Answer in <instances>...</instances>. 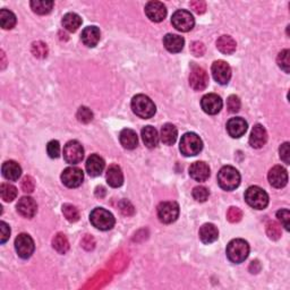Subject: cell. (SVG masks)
Segmentation results:
<instances>
[{
    "mask_svg": "<svg viewBox=\"0 0 290 290\" xmlns=\"http://www.w3.org/2000/svg\"><path fill=\"white\" fill-rule=\"evenodd\" d=\"M132 109L134 114L143 119H150L155 115L157 107L149 97L144 94H137L132 100Z\"/></svg>",
    "mask_w": 290,
    "mask_h": 290,
    "instance_id": "obj_1",
    "label": "cell"
},
{
    "mask_svg": "<svg viewBox=\"0 0 290 290\" xmlns=\"http://www.w3.org/2000/svg\"><path fill=\"white\" fill-rule=\"evenodd\" d=\"M218 184L224 190L236 189L240 184V174L231 166L222 167L218 172Z\"/></svg>",
    "mask_w": 290,
    "mask_h": 290,
    "instance_id": "obj_2",
    "label": "cell"
},
{
    "mask_svg": "<svg viewBox=\"0 0 290 290\" xmlns=\"http://www.w3.org/2000/svg\"><path fill=\"white\" fill-rule=\"evenodd\" d=\"M90 221L99 230H109L115 226V216L103 207H97L90 214Z\"/></svg>",
    "mask_w": 290,
    "mask_h": 290,
    "instance_id": "obj_3",
    "label": "cell"
},
{
    "mask_svg": "<svg viewBox=\"0 0 290 290\" xmlns=\"http://www.w3.org/2000/svg\"><path fill=\"white\" fill-rule=\"evenodd\" d=\"M203 149V142L200 136L195 133H186L181 137L179 150L185 157H194L201 152Z\"/></svg>",
    "mask_w": 290,
    "mask_h": 290,
    "instance_id": "obj_4",
    "label": "cell"
},
{
    "mask_svg": "<svg viewBox=\"0 0 290 290\" xmlns=\"http://www.w3.org/2000/svg\"><path fill=\"white\" fill-rule=\"evenodd\" d=\"M249 245L244 239H233L227 246V256L232 263H241L248 257Z\"/></svg>",
    "mask_w": 290,
    "mask_h": 290,
    "instance_id": "obj_5",
    "label": "cell"
},
{
    "mask_svg": "<svg viewBox=\"0 0 290 290\" xmlns=\"http://www.w3.org/2000/svg\"><path fill=\"white\" fill-rule=\"evenodd\" d=\"M245 200L249 206L256 210H263L269 205V195L258 186H250L245 192Z\"/></svg>",
    "mask_w": 290,
    "mask_h": 290,
    "instance_id": "obj_6",
    "label": "cell"
},
{
    "mask_svg": "<svg viewBox=\"0 0 290 290\" xmlns=\"http://www.w3.org/2000/svg\"><path fill=\"white\" fill-rule=\"evenodd\" d=\"M159 220L163 223L175 222L179 216V205L176 202H162L158 206Z\"/></svg>",
    "mask_w": 290,
    "mask_h": 290,
    "instance_id": "obj_7",
    "label": "cell"
},
{
    "mask_svg": "<svg viewBox=\"0 0 290 290\" xmlns=\"http://www.w3.org/2000/svg\"><path fill=\"white\" fill-rule=\"evenodd\" d=\"M171 23L180 32H188L194 28L195 20L187 11H177L171 17Z\"/></svg>",
    "mask_w": 290,
    "mask_h": 290,
    "instance_id": "obj_8",
    "label": "cell"
},
{
    "mask_svg": "<svg viewBox=\"0 0 290 290\" xmlns=\"http://www.w3.org/2000/svg\"><path fill=\"white\" fill-rule=\"evenodd\" d=\"M84 158V149L80 142L69 141L64 148V159L69 164L80 163Z\"/></svg>",
    "mask_w": 290,
    "mask_h": 290,
    "instance_id": "obj_9",
    "label": "cell"
},
{
    "mask_svg": "<svg viewBox=\"0 0 290 290\" xmlns=\"http://www.w3.org/2000/svg\"><path fill=\"white\" fill-rule=\"evenodd\" d=\"M15 248L20 257L29 258L34 253L36 245L31 236L28 233H21L15 239Z\"/></svg>",
    "mask_w": 290,
    "mask_h": 290,
    "instance_id": "obj_10",
    "label": "cell"
},
{
    "mask_svg": "<svg viewBox=\"0 0 290 290\" xmlns=\"http://www.w3.org/2000/svg\"><path fill=\"white\" fill-rule=\"evenodd\" d=\"M209 84V75L204 68L193 66L189 74V85L195 91H203Z\"/></svg>",
    "mask_w": 290,
    "mask_h": 290,
    "instance_id": "obj_11",
    "label": "cell"
},
{
    "mask_svg": "<svg viewBox=\"0 0 290 290\" xmlns=\"http://www.w3.org/2000/svg\"><path fill=\"white\" fill-rule=\"evenodd\" d=\"M84 179V174L80 168L68 167L62 174V180L65 186L69 188H76L82 185Z\"/></svg>",
    "mask_w": 290,
    "mask_h": 290,
    "instance_id": "obj_12",
    "label": "cell"
},
{
    "mask_svg": "<svg viewBox=\"0 0 290 290\" xmlns=\"http://www.w3.org/2000/svg\"><path fill=\"white\" fill-rule=\"evenodd\" d=\"M211 71L213 79L221 85L228 84V82L231 79V68L226 62H223V60L214 62L213 65H212Z\"/></svg>",
    "mask_w": 290,
    "mask_h": 290,
    "instance_id": "obj_13",
    "label": "cell"
},
{
    "mask_svg": "<svg viewBox=\"0 0 290 290\" xmlns=\"http://www.w3.org/2000/svg\"><path fill=\"white\" fill-rule=\"evenodd\" d=\"M201 106L203 111L207 115H216L222 109V100L218 94L209 93L204 95L201 100Z\"/></svg>",
    "mask_w": 290,
    "mask_h": 290,
    "instance_id": "obj_14",
    "label": "cell"
},
{
    "mask_svg": "<svg viewBox=\"0 0 290 290\" xmlns=\"http://www.w3.org/2000/svg\"><path fill=\"white\" fill-rule=\"evenodd\" d=\"M145 14L150 21L154 22V23H160L167 16L166 6L160 2H150L145 6Z\"/></svg>",
    "mask_w": 290,
    "mask_h": 290,
    "instance_id": "obj_15",
    "label": "cell"
},
{
    "mask_svg": "<svg viewBox=\"0 0 290 290\" xmlns=\"http://www.w3.org/2000/svg\"><path fill=\"white\" fill-rule=\"evenodd\" d=\"M267 178H269L271 186L275 188H282L288 183L287 170L281 166H275L269 171Z\"/></svg>",
    "mask_w": 290,
    "mask_h": 290,
    "instance_id": "obj_16",
    "label": "cell"
},
{
    "mask_svg": "<svg viewBox=\"0 0 290 290\" xmlns=\"http://www.w3.org/2000/svg\"><path fill=\"white\" fill-rule=\"evenodd\" d=\"M38 205L36 201L30 196H24L17 203V211L21 215H23L24 218L31 219L37 213Z\"/></svg>",
    "mask_w": 290,
    "mask_h": 290,
    "instance_id": "obj_17",
    "label": "cell"
},
{
    "mask_svg": "<svg viewBox=\"0 0 290 290\" xmlns=\"http://www.w3.org/2000/svg\"><path fill=\"white\" fill-rule=\"evenodd\" d=\"M267 141V133L262 125H255L249 136V144L254 149H261Z\"/></svg>",
    "mask_w": 290,
    "mask_h": 290,
    "instance_id": "obj_18",
    "label": "cell"
},
{
    "mask_svg": "<svg viewBox=\"0 0 290 290\" xmlns=\"http://www.w3.org/2000/svg\"><path fill=\"white\" fill-rule=\"evenodd\" d=\"M247 123L245 119L240 118V117H236V118H231L227 123V131L228 134L232 138H239L244 135L247 131Z\"/></svg>",
    "mask_w": 290,
    "mask_h": 290,
    "instance_id": "obj_19",
    "label": "cell"
},
{
    "mask_svg": "<svg viewBox=\"0 0 290 290\" xmlns=\"http://www.w3.org/2000/svg\"><path fill=\"white\" fill-rule=\"evenodd\" d=\"M189 176L196 181H205L210 177V168L203 161L194 162L189 167Z\"/></svg>",
    "mask_w": 290,
    "mask_h": 290,
    "instance_id": "obj_20",
    "label": "cell"
},
{
    "mask_svg": "<svg viewBox=\"0 0 290 290\" xmlns=\"http://www.w3.org/2000/svg\"><path fill=\"white\" fill-rule=\"evenodd\" d=\"M105 160L100 155L92 154L90 155L88 161H86V171L92 177H98L102 174L103 169H105Z\"/></svg>",
    "mask_w": 290,
    "mask_h": 290,
    "instance_id": "obj_21",
    "label": "cell"
},
{
    "mask_svg": "<svg viewBox=\"0 0 290 290\" xmlns=\"http://www.w3.org/2000/svg\"><path fill=\"white\" fill-rule=\"evenodd\" d=\"M184 45H185V40L181 37L177 36V34L169 33L163 38V46L169 51V53H172V54L180 53V51L183 50Z\"/></svg>",
    "mask_w": 290,
    "mask_h": 290,
    "instance_id": "obj_22",
    "label": "cell"
},
{
    "mask_svg": "<svg viewBox=\"0 0 290 290\" xmlns=\"http://www.w3.org/2000/svg\"><path fill=\"white\" fill-rule=\"evenodd\" d=\"M2 171H3L4 177H5L6 179L11 180V181L19 180V178L22 175L21 166L16 161H13V160H10V161H6L5 163L3 164Z\"/></svg>",
    "mask_w": 290,
    "mask_h": 290,
    "instance_id": "obj_23",
    "label": "cell"
},
{
    "mask_svg": "<svg viewBox=\"0 0 290 290\" xmlns=\"http://www.w3.org/2000/svg\"><path fill=\"white\" fill-rule=\"evenodd\" d=\"M100 30L97 27H88L82 32V41L84 42L85 46L90 48H93L98 45L99 41H100Z\"/></svg>",
    "mask_w": 290,
    "mask_h": 290,
    "instance_id": "obj_24",
    "label": "cell"
},
{
    "mask_svg": "<svg viewBox=\"0 0 290 290\" xmlns=\"http://www.w3.org/2000/svg\"><path fill=\"white\" fill-rule=\"evenodd\" d=\"M119 141L123 148L127 150H134L138 144V138L136 133L133 129L125 128L119 134Z\"/></svg>",
    "mask_w": 290,
    "mask_h": 290,
    "instance_id": "obj_25",
    "label": "cell"
},
{
    "mask_svg": "<svg viewBox=\"0 0 290 290\" xmlns=\"http://www.w3.org/2000/svg\"><path fill=\"white\" fill-rule=\"evenodd\" d=\"M107 181L111 187H120L124 184V174L122 171L120 167L116 166H110L109 169L107 171Z\"/></svg>",
    "mask_w": 290,
    "mask_h": 290,
    "instance_id": "obj_26",
    "label": "cell"
},
{
    "mask_svg": "<svg viewBox=\"0 0 290 290\" xmlns=\"http://www.w3.org/2000/svg\"><path fill=\"white\" fill-rule=\"evenodd\" d=\"M219 231L214 224L205 223L200 229V238L204 244H211L218 239Z\"/></svg>",
    "mask_w": 290,
    "mask_h": 290,
    "instance_id": "obj_27",
    "label": "cell"
},
{
    "mask_svg": "<svg viewBox=\"0 0 290 290\" xmlns=\"http://www.w3.org/2000/svg\"><path fill=\"white\" fill-rule=\"evenodd\" d=\"M142 138L149 149H153L159 143L158 131L152 126H145L142 129Z\"/></svg>",
    "mask_w": 290,
    "mask_h": 290,
    "instance_id": "obj_28",
    "label": "cell"
},
{
    "mask_svg": "<svg viewBox=\"0 0 290 290\" xmlns=\"http://www.w3.org/2000/svg\"><path fill=\"white\" fill-rule=\"evenodd\" d=\"M177 136H178V131H177L175 125L172 124L163 125V127L161 128V135H160L163 144L166 145L175 144Z\"/></svg>",
    "mask_w": 290,
    "mask_h": 290,
    "instance_id": "obj_29",
    "label": "cell"
},
{
    "mask_svg": "<svg viewBox=\"0 0 290 290\" xmlns=\"http://www.w3.org/2000/svg\"><path fill=\"white\" fill-rule=\"evenodd\" d=\"M62 24L65 30L69 32H76L82 25V19L75 13H68L63 17Z\"/></svg>",
    "mask_w": 290,
    "mask_h": 290,
    "instance_id": "obj_30",
    "label": "cell"
},
{
    "mask_svg": "<svg viewBox=\"0 0 290 290\" xmlns=\"http://www.w3.org/2000/svg\"><path fill=\"white\" fill-rule=\"evenodd\" d=\"M236 41L231 37L222 36L216 41V48L224 55H231L236 50Z\"/></svg>",
    "mask_w": 290,
    "mask_h": 290,
    "instance_id": "obj_31",
    "label": "cell"
},
{
    "mask_svg": "<svg viewBox=\"0 0 290 290\" xmlns=\"http://www.w3.org/2000/svg\"><path fill=\"white\" fill-rule=\"evenodd\" d=\"M0 25L4 30H12L16 25V16L7 10L0 11Z\"/></svg>",
    "mask_w": 290,
    "mask_h": 290,
    "instance_id": "obj_32",
    "label": "cell"
},
{
    "mask_svg": "<svg viewBox=\"0 0 290 290\" xmlns=\"http://www.w3.org/2000/svg\"><path fill=\"white\" fill-rule=\"evenodd\" d=\"M54 2H46V0H34L31 2V8L34 13L39 15H46L53 11Z\"/></svg>",
    "mask_w": 290,
    "mask_h": 290,
    "instance_id": "obj_33",
    "label": "cell"
},
{
    "mask_svg": "<svg viewBox=\"0 0 290 290\" xmlns=\"http://www.w3.org/2000/svg\"><path fill=\"white\" fill-rule=\"evenodd\" d=\"M0 195L5 202L14 201L17 196V189L11 184H2L0 186Z\"/></svg>",
    "mask_w": 290,
    "mask_h": 290,
    "instance_id": "obj_34",
    "label": "cell"
},
{
    "mask_svg": "<svg viewBox=\"0 0 290 290\" xmlns=\"http://www.w3.org/2000/svg\"><path fill=\"white\" fill-rule=\"evenodd\" d=\"M53 246L60 254H65L69 249V243L67 238L66 236L63 235V233H58L57 236H55L53 240Z\"/></svg>",
    "mask_w": 290,
    "mask_h": 290,
    "instance_id": "obj_35",
    "label": "cell"
},
{
    "mask_svg": "<svg viewBox=\"0 0 290 290\" xmlns=\"http://www.w3.org/2000/svg\"><path fill=\"white\" fill-rule=\"evenodd\" d=\"M63 213L69 222H76L80 219V212L74 205L72 204H64L63 205Z\"/></svg>",
    "mask_w": 290,
    "mask_h": 290,
    "instance_id": "obj_36",
    "label": "cell"
},
{
    "mask_svg": "<svg viewBox=\"0 0 290 290\" xmlns=\"http://www.w3.org/2000/svg\"><path fill=\"white\" fill-rule=\"evenodd\" d=\"M276 63H278L279 67L284 71L285 73L290 72V51L288 49H284L281 51L276 58Z\"/></svg>",
    "mask_w": 290,
    "mask_h": 290,
    "instance_id": "obj_37",
    "label": "cell"
},
{
    "mask_svg": "<svg viewBox=\"0 0 290 290\" xmlns=\"http://www.w3.org/2000/svg\"><path fill=\"white\" fill-rule=\"evenodd\" d=\"M32 54L34 55V57L37 58H46L48 56V47L46 43L41 41L34 42L32 45Z\"/></svg>",
    "mask_w": 290,
    "mask_h": 290,
    "instance_id": "obj_38",
    "label": "cell"
},
{
    "mask_svg": "<svg viewBox=\"0 0 290 290\" xmlns=\"http://www.w3.org/2000/svg\"><path fill=\"white\" fill-rule=\"evenodd\" d=\"M77 119L79 122L83 124H89L90 122H92L93 119V112L91 111L88 107H81L79 111H77Z\"/></svg>",
    "mask_w": 290,
    "mask_h": 290,
    "instance_id": "obj_39",
    "label": "cell"
},
{
    "mask_svg": "<svg viewBox=\"0 0 290 290\" xmlns=\"http://www.w3.org/2000/svg\"><path fill=\"white\" fill-rule=\"evenodd\" d=\"M266 233L271 239L276 240L281 237V227L274 221H270L266 224Z\"/></svg>",
    "mask_w": 290,
    "mask_h": 290,
    "instance_id": "obj_40",
    "label": "cell"
},
{
    "mask_svg": "<svg viewBox=\"0 0 290 290\" xmlns=\"http://www.w3.org/2000/svg\"><path fill=\"white\" fill-rule=\"evenodd\" d=\"M209 189L204 186H197L193 189V197L195 198L197 202H205L209 198Z\"/></svg>",
    "mask_w": 290,
    "mask_h": 290,
    "instance_id": "obj_41",
    "label": "cell"
},
{
    "mask_svg": "<svg viewBox=\"0 0 290 290\" xmlns=\"http://www.w3.org/2000/svg\"><path fill=\"white\" fill-rule=\"evenodd\" d=\"M240 106H241V103H240L239 98H238L237 95H230V97L228 98L227 108L229 111L232 112V114H236V112L239 111Z\"/></svg>",
    "mask_w": 290,
    "mask_h": 290,
    "instance_id": "obj_42",
    "label": "cell"
},
{
    "mask_svg": "<svg viewBox=\"0 0 290 290\" xmlns=\"http://www.w3.org/2000/svg\"><path fill=\"white\" fill-rule=\"evenodd\" d=\"M47 152L50 158L57 159L60 154V144L58 141H50L47 145Z\"/></svg>",
    "mask_w": 290,
    "mask_h": 290,
    "instance_id": "obj_43",
    "label": "cell"
},
{
    "mask_svg": "<svg viewBox=\"0 0 290 290\" xmlns=\"http://www.w3.org/2000/svg\"><path fill=\"white\" fill-rule=\"evenodd\" d=\"M276 218L279 219L281 224L284 227L285 230L290 229V213L287 209H282L276 212Z\"/></svg>",
    "mask_w": 290,
    "mask_h": 290,
    "instance_id": "obj_44",
    "label": "cell"
},
{
    "mask_svg": "<svg viewBox=\"0 0 290 290\" xmlns=\"http://www.w3.org/2000/svg\"><path fill=\"white\" fill-rule=\"evenodd\" d=\"M241 218H243V212H241L240 209H238V207H230V209L228 210L227 212V219L229 221L235 223L240 221Z\"/></svg>",
    "mask_w": 290,
    "mask_h": 290,
    "instance_id": "obj_45",
    "label": "cell"
},
{
    "mask_svg": "<svg viewBox=\"0 0 290 290\" xmlns=\"http://www.w3.org/2000/svg\"><path fill=\"white\" fill-rule=\"evenodd\" d=\"M36 187V183H34V179L30 176H25L23 180H22V189L25 193H32Z\"/></svg>",
    "mask_w": 290,
    "mask_h": 290,
    "instance_id": "obj_46",
    "label": "cell"
},
{
    "mask_svg": "<svg viewBox=\"0 0 290 290\" xmlns=\"http://www.w3.org/2000/svg\"><path fill=\"white\" fill-rule=\"evenodd\" d=\"M280 158L285 164L290 163V149H289V143L285 142L282 145L280 146Z\"/></svg>",
    "mask_w": 290,
    "mask_h": 290,
    "instance_id": "obj_47",
    "label": "cell"
},
{
    "mask_svg": "<svg viewBox=\"0 0 290 290\" xmlns=\"http://www.w3.org/2000/svg\"><path fill=\"white\" fill-rule=\"evenodd\" d=\"M0 232H2V236H0V243L5 244L6 241L10 239L11 236V228L6 222L2 221V223H0Z\"/></svg>",
    "mask_w": 290,
    "mask_h": 290,
    "instance_id": "obj_48",
    "label": "cell"
},
{
    "mask_svg": "<svg viewBox=\"0 0 290 290\" xmlns=\"http://www.w3.org/2000/svg\"><path fill=\"white\" fill-rule=\"evenodd\" d=\"M190 50L194 54V56H197V57H201V56L204 55L205 53V47L202 42H193L192 46H190Z\"/></svg>",
    "mask_w": 290,
    "mask_h": 290,
    "instance_id": "obj_49",
    "label": "cell"
},
{
    "mask_svg": "<svg viewBox=\"0 0 290 290\" xmlns=\"http://www.w3.org/2000/svg\"><path fill=\"white\" fill-rule=\"evenodd\" d=\"M189 6L195 11L197 14H203L206 10V4L202 0H195V2H190Z\"/></svg>",
    "mask_w": 290,
    "mask_h": 290,
    "instance_id": "obj_50",
    "label": "cell"
},
{
    "mask_svg": "<svg viewBox=\"0 0 290 290\" xmlns=\"http://www.w3.org/2000/svg\"><path fill=\"white\" fill-rule=\"evenodd\" d=\"M119 207H120V211H122L123 214L125 215H132L134 213L133 205L126 200H124L119 203Z\"/></svg>",
    "mask_w": 290,
    "mask_h": 290,
    "instance_id": "obj_51",
    "label": "cell"
}]
</instances>
